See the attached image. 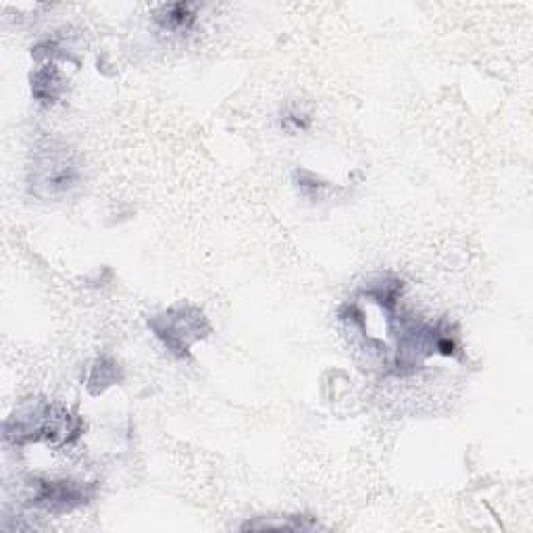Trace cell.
I'll list each match as a JSON object with an SVG mask.
<instances>
[{
  "instance_id": "obj_4",
  "label": "cell",
  "mask_w": 533,
  "mask_h": 533,
  "mask_svg": "<svg viewBox=\"0 0 533 533\" xmlns=\"http://www.w3.org/2000/svg\"><path fill=\"white\" fill-rule=\"evenodd\" d=\"M32 504L51 515H65L84 507L92 498V488L71 480H36L32 481Z\"/></svg>"
},
{
  "instance_id": "obj_7",
  "label": "cell",
  "mask_w": 533,
  "mask_h": 533,
  "mask_svg": "<svg viewBox=\"0 0 533 533\" xmlns=\"http://www.w3.org/2000/svg\"><path fill=\"white\" fill-rule=\"evenodd\" d=\"M405 281L398 278H392V275H384L376 281H369V286L363 290V296L377 302L387 315H394L398 310V299L403 294Z\"/></svg>"
},
{
  "instance_id": "obj_9",
  "label": "cell",
  "mask_w": 533,
  "mask_h": 533,
  "mask_svg": "<svg viewBox=\"0 0 533 533\" xmlns=\"http://www.w3.org/2000/svg\"><path fill=\"white\" fill-rule=\"evenodd\" d=\"M319 525L310 521L309 517H283L281 521H248L242 529H290V531H310L317 529Z\"/></svg>"
},
{
  "instance_id": "obj_5",
  "label": "cell",
  "mask_w": 533,
  "mask_h": 533,
  "mask_svg": "<svg viewBox=\"0 0 533 533\" xmlns=\"http://www.w3.org/2000/svg\"><path fill=\"white\" fill-rule=\"evenodd\" d=\"M200 6L194 3H171L161 5L155 11V24L161 27L163 32L171 33H184L194 27L198 19Z\"/></svg>"
},
{
  "instance_id": "obj_11",
  "label": "cell",
  "mask_w": 533,
  "mask_h": 533,
  "mask_svg": "<svg viewBox=\"0 0 533 533\" xmlns=\"http://www.w3.org/2000/svg\"><path fill=\"white\" fill-rule=\"evenodd\" d=\"M117 377V369H115V363H107V361H100L99 365L94 366V373L92 377H90V387H92L94 384H102V390H107L109 385H113Z\"/></svg>"
},
{
  "instance_id": "obj_2",
  "label": "cell",
  "mask_w": 533,
  "mask_h": 533,
  "mask_svg": "<svg viewBox=\"0 0 533 533\" xmlns=\"http://www.w3.org/2000/svg\"><path fill=\"white\" fill-rule=\"evenodd\" d=\"M84 184V163L65 144L48 142L33 155L30 167V190L43 200H59Z\"/></svg>"
},
{
  "instance_id": "obj_6",
  "label": "cell",
  "mask_w": 533,
  "mask_h": 533,
  "mask_svg": "<svg viewBox=\"0 0 533 533\" xmlns=\"http://www.w3.org/2000/svg\"><path fill=\"white\" fill-rule=\"evenodd\" d=\"M32 94L44 105H54L63 94V80L54 63H46L32 73Z\"/></svg>"
},
{
  "instance_id": "obj_1",
  "label": "cell",
  "mask_w": 533,
  "mask_h": 533,
  "mask_svg": "<svg viewBox=\"0 0 533 533\" xmlns=\"http://www.w3.org/2000/svg\"><path fill=\"white\" fill-rule=\"evenodd\" d=\"M81 432V424L63 406L48 403H27L5 425L6 440L13 444H30L44 440L48 444H69Z\"/></svg>"
},
{
  "instance_id": "obj_10",
  "label": "cell",
  "mask_w": 533,
  "mask_h": 533,
  "mask_svg": "<svg viewBox=\"0 0 533 533\" xmlns=\"http://www.w3.org/2000/svg\"><path fill=\"white\" fill-rule=\"evenodd\" d=\"M296 179H299V188L307 194V196H321V194L329 188L328 182H321L319 177H315L313 173L299 171L296 173Z\"/></svg>"
},
{
  "instance_id": "obj_8",
  "label": "cell",
  "mask_w": 533,
  "mask_h": 533,
  "mask_svg": "<svg viewBox=\"0 0 533 533\" xmlns=\"http://www.w3.org/2000/svg\"><path fill=\"white\" fill-rule=\"evenodd\" d=\"M280 126L283 131L299 134V131L310 129V126H313V117H310V110L299 105V102H290V105L281 110Z\"/></svg>"
},
{
  "instance_id": "obj_3",
  "label": "cell",
  "mask_w": 533,
  "mask_h": 533,
  "mask_svg": "<svg viewBox=\"0 0 533 533\" xmlns=\"http://www.w3.org/2000/svg\"><path fill=\"white\" fill-rule=\"evenodd\" d=\"M148 328L163 342L165 348L177 358L188 357L190 346L198 340H205L211 331L203 310L186 302L176 304L165 313L152 317Z\"/></svg>"
}]
</instances>
